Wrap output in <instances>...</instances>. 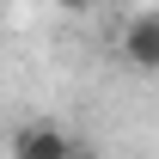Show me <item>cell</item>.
<instances>
[{
  "mask_svg": "<svg viewBox=\"0 0 159 159\" xmlns=\"http://www.w3.org/2000/svg\"><path fill=\"white\" fill-rule=\"evenodd\" d=\"M67 153H74V141L61 122H25L12 135V159H67Z\"/></svg>",
  "mask_w": 159,
  "mask_h": 159,
  "instance_id": "6da1fadb",
  "label": "cell"
},
{
  "mask_svg": "<svg viewBox=\"0 0 159 159\" xmlns=\"http://www.w3.org/2000/svg\"><path fill=\"white\" fill-rule=\"evenodd\" d=\"M122 61L141 74H159V19H129L122 31Z\"/></svg>",
  "mask_w": 159,
  "mask_h": 159,
  "instance_id": "7a4b0ae2",
  "label": "cell"
},
{
  "mask_svg": "<svg viewBox=\"0 0 159 159\" xmlns=\"http://www.w3.org/2000/svg\"><path fill=\"white\" fill-rule=\"evenodd\" d=\"M67 159H98V153H86V147H74V153H67Z\"/></svg>",
  "mask_w": 159,
  "mask_h": 159,
  "instance_id": "3957f363",
  "label": "cell"
}]
</instances>
